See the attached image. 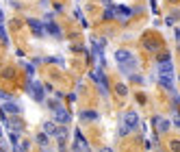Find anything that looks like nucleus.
<instances>
[{
  "mask_svg": "<svg viewBox=\"0 0 180 152\" xmlns=\"http://www.w3.org/2000/svg\"><path fill=\"white\" fill-rule=\"evenodd\" d=\"M115 59H117L122 72L128 74V76H132L134 67H137V59L132 57V52L130 50H117V52H115Z\"/></svg>",
  "mask_w": 180,
  "mask_h": 152,
  "instance_id": "obj_1",
  "label": "nucleus"
},
{
  "mask_svg": "<svg viewBox=\"0 0 180 152\" xmlns=\"http://www.w3.org/2000/svg\"><path fill=\"white\" fill-rule=\"evenodd\" d=\"M137 126H139V115L134 113V111H128V113L122 115V126H120V133H122V135H128V133L134 130Z\"/></svg>",
  "mask_w": 180,
  "mask_h": 152,
  "instance_id": "obj_2",
  "label": "nucleus"
},
{
  "mask_svg": "<svg viewBox=\"0 0 180 152\" xmlns=\"http://www.w3.org/2000/svg\"><path fill=\"white\" fill-rule=\"evenodd\" d=\"M28 94H31L37 102H41V100H43V87L37 83V80H31V83H28Z\"/></svg>",
  "mask_w": 180,
  "mask_h": 152,
  "instance_id": "obj_3",
  "label": "nucleus"
},
{
  "mask_svg": "<svg viewBox=\"0 0 180 152\" xmlns=\"http://www.w3.org/2000/svg\"><path fill=\"white\" fill-rule=\"evenodd\" d=\"M156 72L158 74H167V76H174V65H172V61H169L167 57L163 61H158V65H156Z\"/></svg>",
  "mask_w": 180,
  "mask_h": 152,
  "instance_id": "obj_4",
  "label": "nucleus"
},
{
  "mask_svg": "<svg viewBox=\"0 0 180 152\" xmlns=\"http://www.w3.org/2000/svg\"><path fill=\"white\" fill-rule=\"evenodd\" d=\"M55 120L61 124H67L69 122V111H65L63 106H55Z\"/></svg>",
  "mask_w": 180,
  "mask_h": 152,
  "instance_id": "obj_5",
  "label": "nucleus"
},
{
  "mask_svg": "<svg viewBox=\"0 0 180 152\" xmlns=\"http://www.w3.org/2000/svg\"><path fill=\"white\" fill-rule=\"evenodd\" d=\"M158 83L163 85L165 89L174 91V76H167V74H158Z\"/></svg>",
  "mask_w": 180,
  "mask_h": 152,
  "instance_id": "obj_6",
  "label": "nucleus"
},
{
  "mask_svg": "<svg viewBox=\"0 0 180 152\" xmlns=\"http://www.w3.org/2000/svg\"><path fill=\"white\" fill-rule=\"evenodd\" d=\"M154 128H158L161 133H165V130L169 128V122L163 120V118H154Z\"/></svg>",
  "mask_w": 180,
  "mask_h": 152,
  "instance_id": "obj_7",
  "label": "nucleus"
},
{
  "mask_svg": "<svg viewBox=\"0 0 180 152\" xmlns=\"http://www.w3.org/2000/svg\"><path fill=\"white\" fill-rule=\"evenodd\" d=\"M74 148H78V150H89V144L83 139V135H80L78 130H76V146Z\"/></svg>",
  "mask_w": 180,
  "mask_h": 152,
  "instance_id": "obj_8",
  "label": "nucleus"
},
{
  "mask_svg": "<svg viewBox=\"0 0 180 152\" xmlns=\"http://www.w3.org/2000/svg\"><path fill=\"white\" fill-rule=\"evenodd\" d=\"M28 24H31V28L37 33V37H41L43 35V28H41V22H37V20H28Z\"/></svg>",
  "mask_w": 180,
  "mask_h": 152,
  "instance_id": "obj_9",
  "label": "nucleus"
},
{
  "mask_svg": "<svg viewBox=\"0 0 180 152\" xmlns=\"http://www.w3.org/2000/svg\"><path fill=\"white\" fill-rule=\"evenodd\" d=\"M43 130H46L48 135H57V133H59V126H57V124H52V122H46V124H43Z\"/></svg>",
  "mask_w": 180,
  "mask_h": 152,
  "instance_id": "obj_10",
  "label": "nucleus"
},
{
  "mask_svg": "<svg viewBox=\"0 0 180 152\" xmlns=\"http://www.w3.org/2000/svg\"><path fill=\"white\" fill-rule=\"evenodd\" d=\"M2 109H4L7 113H20V106H17V104H13V102H7V104L2 106Z\"/></svg>",
  "mask_w": 180,
  "mask_h": 152,
  "instance_id": "obj_11",
  "label": "nucleus"
},
{
  "mask_svg": "<svg viewBox=\"0 0 180 152\" xmlns=\"http://www.w3.org/2000/svg\"><path fill=\"white\" fill-rule=\"evenodd\" d=\"M117 15L126 20V17H130V9H126V7H117Z\"/></svg>",
  "mask_w": 180,
  "mask_h": 152,
  "instance_id": "obj_12",
  "label": "nucleus"
},
{
  "mask_svg": "<svg viewBox=\"0 0 180 152\" xmlns=\"http://www.w3.org/2000/svg\"><path fill=\"white\" fill-rule=\"evenodd\" d=\"M80 118H83V120H96L98 115L93 111H83V113H80Z\"/></svg>",
  "mask_w": 180,
  "mask_h": 152,
  "instance_id": "obj_13",
  "label": "nucleus"
},
{
  "mask_svg": "<svg viewBox=\"0 0 180 152\" xmlns=\"http://www.w3.org/2000/svg\"><path fill=\"white\" fill-rule=\"evenodd\" d=\"M48 31H50V33H55V35H57V37H61V31H59V26H57V24H52V22H48Z\"/></svg>",
  "mask_w": 180,
  "mask_h": 152,
  "instance_id": "obj_14",
  "label": "nucleus"
},
{
  "mask_svg": "<svg viewBox=\"0 0 180 152\" xmlns=\"http://www.w3.org/2000/svg\"><path fill=\"white\" fill-rule=\"evenodd\" d=\"M0 39H2L4 43L9 41V37H7V33H4V28H2V22H0Z\"/></svg>",
  "mask_w": 180,
  "mask_h": 152,
  "instance_id": "obj_15",
  "label": "nucleus"
},
{
  "mask_svg": "<svg viewBox=\"0 0 180 152\" xmlns=\"http://www.w3.org/2000/svg\"><path fill=\"white\" fill-rule=\"evenodd\" d=\"M37 141H39L41 146H46V144H48V137H46V135H39V137H37Z\"/></svg>",
  "mask_w": 180,
  "mask_h": 152,
  "instance_id": "obj_16",
  "label": "nucleus"
},
{
  "mask_svg": "<svg viewBox=\"0 0 180 152\" xmlns=\"http://www.w3.org/2000/svg\"><path fill=\"white\" fill-rule=\"evenodd\" d=\"M117 94H120V96H126L128 91H126V87H124V85H117Z\"/></svg>",
  "mask_w": 180,
  "mask_h": 152,
  "instance_id": "obj_17",
  "label": "nucleus"
},
{
  "mask_svg": "<svg viewBox=\"0 0 180 152\" xmlns=\"http://www.w3.org/2000/svg\"><path fill=\"white\" fill-rule=\"evenodd\" d=\"M174 122H176V126L180 128V118H178V115H176V118H174Z\"/></svg>",
  "mask_w": 180,
  "mask_h": 152,
  "instance_id": "obj_18",
  "label": "nucleus"
},
{
  "mask_svg": "<svg viewBox=\"0 0 180 152\" xmlns=\"http://www.w3.org/2000/svg\"><path fill=\"white\" fill-rule=\"evenodd\" d=\"M0 22H2V11H0Z\"/></svg>",
  "mask_w": 180,
  "mask_h": 152,
  "instance_id": "obj_19",
  "label": "nucleus"
}]
</instances>
